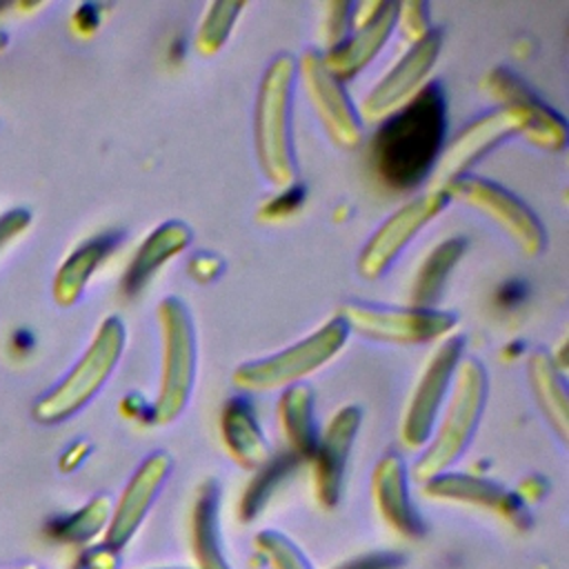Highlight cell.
<instances>
[{"mask_svg": "<svg viewBox=\"0 0 569 569\" xmlns=\"http://www.w3.org/2000/svg\"><path fill=\"white\" fill-rule=\"evenodd\" d=\"M447 142V96L427 82L402 109L378 124L369 144V164L380 184L409 191L427 182Z\"/></svg>", "mask_w": 569, "mask_h": 569, "instance_id": "cell-1", "label": "cell"}, {"mask_svg": "<svg viewBox=\"0 0 569 569\" xmlns=\"http://www.w3.org/2000/svg\"><path fill=\"white\" fill-rule=\"evenodd\" d=\"M296 58L278 53L262 71L253 104V149L262 178L276 189L298 184V162L291 136Z\"/></svg>", "mask_w": 569, "mask_h": 569, "instance_id": "cell-2", "label": "cell"}, {"mask_svg": "<svg viewBox=\"0 0 569 569\" xmlns=\"http://www.w3.org/2000/svg\"><path fill=\"white\" fill-rule=\"evenodd\" d=\"M489 380L480 360L467 356L458 362L449 396L436 420V427L425 445V451L413 465V480L427 482L429 478L451 471L471 445L482 420Z\"/></svg>", "mask_w": 569, "mask_h": 569, "instance_id": "cell-3", "label": "cell"}, {"mask_svg": "<svg viewBox=\"0 0 569 569\" xmlns=\"http://www.w3.org/2000/svg\"><path fill=\"white\" fill-rule=\"evenodd\" d=\"M162 345V369L156 400L149 407L153 425H171L187 409L198 371V340L189 309L178 296H167L156 307Z\"/></svg>", "mask_w": 569, "mask_h": 569, "instance_id": "cell-4", "label": "cell"}, {"mask_svg": "<svg viewBox=\"0 0 569 569\" xmlns=\"http://www.w3.org/2000/svg\"><path fill=\"white\" fill-rule=\"evenodd\" d=\"M347 340V325L340 316H333L291 347L238 365L231 373V385L240 393H269L300 385L329 365L345 349Z\"/></svg>", "mask_w": 569, "mask_h": 569, "instance_id": "cell-5", "label": "cell"}, {"mask_svg": "<svg viewBox=\"0 0 569 569\" xmlns=\"http://www.w3.org/2000/svg\"><path fill=\"white\" fill-rule=\"evenodd\" d=\"M124 342L127 329L122 320L118 316L104 318L73 369L33 405V418L42 425H56L78 413L113 373Z\"/></svg>", "mask_w": 569, "mask_h": 569, "instance_id": "cell-6", "label": "cell"}, {"mask_svg": "<svg viewBox=\"0 0 569 569\" xmlns=\"http://www.w3.org/2000/svg\"><path fill=\"white\" fill-rule=\"evenodd\" d=\"M349 333L373 342L418 347L442 342L453 336L458 320L451 311L422 307H382L367 302H345L338 311Z\"/></svg>", "mask_w": 569, "mask_h": 569, "instance_id": "cell-7", "label": "cell"}, {"mask_svg": "<svg viewBox=\"0 0 569 569\" xmlns=\"http://www.w3.org/2000/svg\"><path fill=\"white\" fill-rule=\"evenodd\" d=\"M442 193L449 198V202H460L491 220L518 247L522 256L536 258L545 251L547 233L540 218L527 202H522L502 184L465 173L449 182Z\"/></svg>", "mask_w": 569, "mask_h": 569, "instance_id": "cell-8", "label": "cell"}, {"mask_svg": "<svg viewBox=\"0 0 569 569\" xmlns=\"http://www.w3.org/2000/svg\"><path fill=\"white\" fill-rule=\"evenodd\" d=\"M465 358V338L449 336L442 340L427 365L420 371V378L407 400L402 420H400V442L409 449H420L427 445L436 420L449 396L453 373L458 362Z\"/></svg>", "mask_w": 569, "mask_h": 569, "instance_id": "cell-9", "label": "cell"}, {"mask_svg": "<svg viewBox=\"0 0 569 569\" xmlns=\"http://www.w3.org/2000/svg\"><path fill=\"white\" fill-rule=\"evenodd\" d=\"M296 78H300L309 104L329 140L345 151L358 149L365 138V127L345 84L325 67L322 51L305 49L296 60Z\"/></svg>", "mask_w": 569, "mask_h": 569, "instance_id": "cell-10", "label": "cell"}, {"mask_svg": "<svg viewBox=\"0 0 569 569\" xmlns=\"http://www.w3.org/2000/svg\"><path fill=\"white\" fill-rule=\"evenodd\" d=\"M449 204L442 191H425L400 204L365 242L358 253L356 271L365 280L382 278L407 244L429 227Z\"/></svg>", "mask_w": 569, "mask_h": 569, "instance_id": "cell-11", "label": "cell"}, {"mask_svg": "<svg viewBox=\"0 0 569 569\" xmlns=\"http://www.w3.org/2000/svg\"><path fill=\"white\" fill-rule=\"evenodd\" d=\"M442 49V31L431 29L427 38L409 49L391 64V69L367 91L358 107V116L365 124H380L398 109H402L427 84L431 69L438 62Z\"/></svg>", "mask_w": 569, "mask_h": 569, "instance_id": "cell-12", "label": "cell"}, {"mask_svg": "<svg viewBox=\"0 0 569 569\" xmlns=\"http://www.w3.org/2000/svg\"><path fill=\"white\" fill-rule=\"evenodd\" d=\"M525 122L518 111L496 107L473 118L440 151L436 167L427 180V191H445V187L465 176L482 156L502 144L511 136H522Z\"/></svg>", "mask_w": 569, "mask_h": 569, "instance_id": "cell-13", "label": "cell"}, {"mask_svg": "<svg viewBox=\"0 0 569 569\" xmlns=\"http://www.w3.org/2000/svg\"><path fill=\"white\" fill-rule=\"evenodd\" d=\"M398 2H353L349 36L322 53V62L342 84L362 73L389 42L396 29Z\"/></svg>", "mask_w": 569, "mask_h": 569, "instance_id": "cell-14", "label": "cell"}, {"mask_svg": "<svg viewBox=\"0 0 569 569\" xmlns=\"http://www.w3.org/2000/svg\"><path fill=\"white\" fill-rule=\"evenodd\" d=\"M482 91L498 104L520 113L525 122L522 138L549 153H558L567 147V120L547 102H542L533 89L507 67H493L480 82Z\"/></svg>", "mask_w": 569, "mask_h": 569, "instance_id": "cell-15", "label": "cell"}, {"mask_svg": "<svg viewBox=\"0 0 569 569\" xmlns=\"http://www.w3.org/2000/svg\"><path fill=\"white\" fill-rule=\"evenodd\" d=\"M171 467L173 460L167 451H153L136 467L120 498L116 500V505H111V516L102 538V545L107 549L120 551L129 545V540L144 522L156 498L160 496L171 473Z\"/></svg>", "mask_w": 569, "mask_h": 569, "instance_id": "cell-16", "label": "cell"}, {"mask_svg": "<svg viewBox=\"0 0 569 569\" xmlns=\"http://www.w3.org/2000/svg\"><path fill=\"white\" fill-rule=\"evenodd\" d=\"M362 422V411L358 405L340 407L331 420L327 422L325 431L318 438L316 451L311 456V471H313V493L318 505L331 509L338 505L345 485L347 462L358 438Z\"/></svg>", "mask_w": 569, "mask_h": 569, "instance_id": "cell-17", "label": "cell"}, {"mask_svg": "<svg viewBox=\"0 0 569 569\" xmlns=\"http://www.w3.org/2000/svg\"><path fill=\"white\" fill-rule=\"evenodd\" d=\"M422 491L433 500L485 509L511 525L513 529H527L531 525L527 502H522L516 491H509L502 485L482 476L445 471L422 482Z\"/></svg>", "mask_w": 569, "mask_h": 569, "instance_id": "cell-18", "label": "cell"}, {"mask_svg": "<svg viewBox=\"0 0 569 569\" xmlns=\"http://www.w3.org/2000/svg\"><path fill=\"white\" fill-rule=\"evenodd\" d=\"M371 498L382 522L400 538L418 540L425 536V522L411 500L409 471L405 460L389 451L371 471Z\"/></svg>", "mask_w": 569, "mask_h": 569, "instance_id": "cell-19", "label": "cell"}, {"mask_svg": "<svg viewBox=\"0 0 569 569\" xmlns=\"http://www.w3.org/2000/svg\"><path fill=\"white\" fill-rule=\"evenodd\" d=\"M189 547L196 569H233L220 536V487L216 478L202 480L193 493Z\"/></svg>", "mask_w": 569, "mask_h": 569, "instance_id": "cell-20", "label": "cell"}, {"mask_svg": "<svg viewBox=\"0 0 569 569\" xmlns=\"http://www.w3.org/2000/svg\"><path fill=\"white\" fill-rule=\"evenodd\" d=\"M220 440L227 456L247 471L260 469L271 458L267 436L244 396H233L222 405Z\"/></svg>", "mask_w": 569, "mask_h": 569, "instance_id": "cell-21", "label": "cell"}, {"mask_svg": "<svg viewBox=\"0 0 569 569\" xmlns=\"http://www.w3.org/2000/svg\"><path fill=\"white\" fill-rule=\"evenodd\" d=\"M193 240L191 229L182 220H167L151 229V233L142 240L138 251L133 253L124 276L122 291L127 296H136L144 289V284L176 256H180Z\"/></svg>", "mask_w": 569, "mask_h": 569, "instance_id": "cell-22", "label": "cell"}, {"mask_svg": "<svg viewBox=\"0 0 569 569\" xmlns=\"http://www.w3.org/2000/svg\"><path fill=\"white\" fill-rule=\"evenodd\" d=\"M527 380L531 396L545 416L551 431L562 445L569 440V402H567V382L565 373L556 369L551 356L542 349L529 353L527 358Z\"/></svg>", "mask_w": 569, "mask_h": 569, "instance_id": "cell-23", "label": "cell"}, {"mask_svg": "<svg viewBox=\"0 0 569 569\" xmlns=\"http://www.w3.org/2000/svg\"><path fill=\"white\" fill-rule=\"evenodd\" d=\"M276 416H278L280 433L289 447V453L298 460H311L320 438L311 387L300 382L282 389L278 398Z\"/></svg>", "mask_w": 569, "mask_h": 569, "instance_id": "cell-24", "label": "cell"}, {"mask_svg": "<svg viewBox=\"0 0 569 569\" xmlns=\"http://www.w3.org/2000/svg\"><path fill=\"white\" fill-rule=\"evenodd\" d=\"M120 242V233L107 231L100 236H93L91 240L82 242L58 269L56 280H53V298L58 305L69 307L73 305L87 282L91 280V276L96 273V269L104 262V258L116 249V244Z\"/></svg>", "mask_w": 569, "mask_h": 569, "instance_id": "cell-25", "label": "cell"}, {"mask_svg": "<svg viewBox=\"0 0 569 569\" xmlns=\"http://www.w3.org/2000/svg\"><path fill=\"white\" fill-rule=\"evenodd\" d=\"M465 249H467V240L460 236L440 240L436 247H431V251L422 258L411 280L409 296H407L409 307L431 309L438 302L445 289V282L453 271V267L458 264V260L465 256Z\"/></svg>", "mask_w": 569, "mask_h": 569, "instance_id": "cell-26", "label": "cell"}, {"mask_svg": "<svg viewBox=\"0 0 569 569\" xmlns=\"http://www.w3.org/2000/svg\"><path fill=\"white\" fill-rule=\"evenodd\" d=\"M244 2H211L207 4L202 20L193 36V49L202 58H211L220 53V49L227 44Z\"/></svg>", "mask_w": 569, "mask_h": 569, "instance_id": "cell-27", "label": "cell"}, {"mask_svg": "<svg viewBox=\"0 0 569 569\" xmlns=\"http://www.w3.org/2000/svg\"><path fill=\"white\" fill-rule=\"evenodd\" d=\"M298 462L300 460L287 451V456L269 458L260 469H256V478L247 485L240 498V518L244 522L256 518V513L264 507V502L269 500L273 489L280 485V480H284Z\"/></svg>", "mask_w": 569, "mask_h": 569, "instance_id": "cell-28", "label": "cell"}, {"mask_svg": "<svg viewBox=\"0 0 569 569\" xmlns=\"http://www.w3.org/2000/svg\"><path fill=\"white\" fill-rule=\"evenodd\" d=\"M109 516H111L109 498L98 496L91 502H87L80 511H76L67 520H62L56 536L64 542H87L96 533L107 529Z\"/></svg>", "mask_w": 569, "mask_h": 569, "instance_id": "cell-29", "label": "cell"}, {"mask_svg": "<svg viewBox=\"0 0 569 569\" xmlns=\"http://www.w3.org/2000/svg\"><path fill=\"white\" fill-rule=\"evenodd\" d=\"M253 547L269 569H313L300 547L276 529L258 531L253 538Z\"/></svg>", "mask_w": 569, "mask_h": 569, "instance_id": "cell-30", "label": "cell"}, {"mask_svg": "<svg viewBox=\"0 0 569 569\" xmlns=\"http://www.w3.org/2000/svg\"><path fill=\"white\" fill-rule=\"evenodd\" d=\"M396 29L409 44L420 42L431 33L429 4L427 2H400L396 11Z\"/></svg>", "mask_w": 569, "mask_h": 569, "instance_id": "cell-31", "label": "cell"}, {"mask_svg": "<svg viewBox=\"0 0 569 569\" xmlns=\"http://www.w3.org/2000/svg\"><path fill=\"white\" fill-rule=\"evenodd\" d=\"M351 13H353V2H329L327 4L325 24H322L327 49H333L349 36Z\"/></svg>", "mask_w": 569, "mask_h": 569, "instance_id": "cell-32", "label": "cell"}, {"mask_svg": "<svg viewBox=\"0 0 569 569\" xmlns=\"http://www.w3.org/2000/svg\"><path fill=\"white\" fill-rule=\"evenodd\" d=\"M302 204V189L298 184L278 191L269 202L262 204L260 218L262 220H284L287 216L296 213Z\"/></svg>", "mask_w": 569, "mask_h": 569, "instance_id": "cell-33", "label": "cell"}, {"mask_svg": "<svg viewBox=\"0 0 569 569\" xmlns=\"http://www.w3.org/2000/svg\"><path fill=\"white\" fill-rule=\"evenodd\" d=\"M222 269H224L222 258L216 256V253H209V251L196 253V256L189 260V267H187L191 280H196V282H200V284H209L211 280H216V278L222 273Z\"/></svg>", "mask_w": 569, "mask_h": 569, "instance_id": "cell-34", "label": "cell"}, {"mask_svg": "<svg viewBox=\"0 0 569 569\" xmlns=\"http://www.w3.org/2000/svg\"><path fill=\"white\" fill-rule=\"evenodd\" d=\"M29 211L24 209H13V211H7L0 216V249L11 242L16 236H20L27 227H29Z\"/></svg>", "mask_w": 569, "mask_h": 569, "instance_id": "cell-35", "label": "cell"}, {"mask_svg": "<svg viewBox=\"0 0 569 569\" xmlns=\"http://www.w3.org/2000/svg\"><path fill=\"white\" fill-rule=\"evenodd\" d=\"M402 562L400 556L396 553H387V551H378V553H367L360 558H353L336 569H396Z\"/></svg>", "mask_w": 569, "mask_h": 569, "instance_id": "cell-36", "label": "cell"}, {"mask_svg": "<svg viewBox=\"0 0 569 569\" xmlns=\"http://www.w3.org/2000/svg\"><path fill=\"white\" fill-rule=\"evenodd\" d=\"M116 553H118V551H111V549H107L104 545H100L98 549H91V551H89L84 558H80V560H82V565H84L87 569H116V565H118Z\"/></svg>", "mask_w": 569, "mask_h": 569, "instance_id": "cell-37", "label": "cell"}, {"mask_svg": "<svg viewBox=\"0 0 569 569\" xmlns=\"http://www.w3.org/2000/svg\"><path fill=\"white\" fill-rule=\"evenodd\" d=\"M76 27L84 33H91L100 24V7L98 4H80L76 9Z\"/></svg>", "mask_w": 569, "mask_h": 569, "instance_id": "cell-38", "label": "cell"}, {"mask_svg": "<svg viewBox=\"0 0 569 569\" xmlns=\"http://www.w3.org/2000/svg\"><path fill=\"white\" fill-rule=\"evenodd\" d=\"M87 451H89V445H87V442H76V445L60 458V467H62V469H73V467H78V465L82 462V458L87 456Z\"/></svg>", "mask_w": 569, "mask_h": 569, "instance_id": "cell-39", "label": "cell"}, {"mask_svg": "<svg viewBox=\"0 0 569 569\" xmlns=\"http://www.w3.org/2000/svg\"><path fill=\"white\" fill-rule=\"evenodd\" d=\"M31 345H33V338H31V333L24 331V329L16 331L13 338H11V347H13L18 353H27V351L31 349Z\"/></svg>", "mask_w": 569, "mask_h": 569, "instance_id": "cell-40", "label": "cell"}, {"mask_svg": "<svg viewBox=\"0 0 569 569\" xmlns=\"http://www.w3.org/2000/svg\"><path fill=\"white\" fill-rule=\"evenodd\" d=\"M0 569H40L38 565H13V567H0Z\"/></svg>", "mask_w": 569, "mask_h": 569, "instance_id": "cell-41", "label": "cell"}, {"mask_svg": "<svg viewBox=\"0 0 569 569\" xmlns=\"http://www.w3.org/2000/svg\"><path fill=\"white\" fill-rule=\"evenodd\" d=\"M4 44H7V36H4V33H2V31H0V49H2V47H4Z\"/></svg>", "mask_w": 569, "mask_h": 569, "instance_id": "cell-42", "label": "cell"}, {"mask_svg": "<svg viewBox=\"0 0 569 569\" xmlns=\"http://www.w3.org/2000/svg\"><path fill=\"white\" fill-rule=\"evenodd\" d=\"M71 569H87V567H84V565H82V560H78V562H76V565H73V567H71Z\"/></svg>", "mask_w": 569, "mask_h": 569, "instance_id": "cell-43", "label": "cell"}, {"mask_svg": "<svg viewBox=\"0 0 569 569\" xmlns=\"http://www.w3.org/2000/svg\"><path fill=\"white\" fill-rule=\"evenodd\" d=\"M153 569H176V567H153Z\"/></svg>", "mask_w": 569, "mask_h": 569, "instance_id": "cell-44", "label": "cell"}]
</instances>
